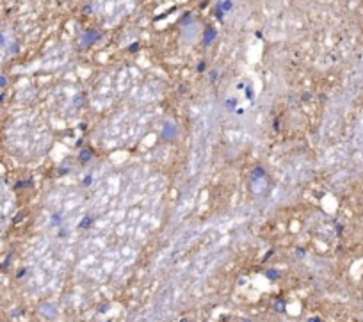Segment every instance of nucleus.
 Returning <instances> with one entry per match:
<instances>
[{"label": "nucleus", "mask_w": 363, "mask_h": 322, "mask_svg": "<svg viewBox=\"0 0 363 322\" xmlns=\"http://www.w3.org/2000/svg\"><path fill=\"white\" fill-rule=\"evenodd\" d=\"M311 322H319V320H311Z\"/></svg>", "instance_id": "1"}]
</instances>
